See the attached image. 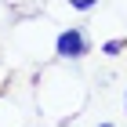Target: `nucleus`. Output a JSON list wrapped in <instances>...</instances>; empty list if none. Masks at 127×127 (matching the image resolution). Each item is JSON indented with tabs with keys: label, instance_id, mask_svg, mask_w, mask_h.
Instances as JSON below:
<instances>
[{
	"label": "nucleus",
	"instance_id": "1",
	"mask_svg": "<svg viewBox=\"0 0 127 127\" xmlns=\"http://www.w3.org/2000/svg\"><path fill=\"white\" fill-rule=\"evenodd\" d=\"M58 55H65V58H80V55H87V40H84V33L80 29H69L58 36Z\"/></svg>",
	"mask_w": 127,
	"mask_h": 127
},
{
	"label": "nucleus",
	"instance_id": "2",
	"mask_svg": "<svg viewBox=\"0 0 127 127\" xmlns=\"http://www.w3.org/2000/svg\"><path fill=\"white\" fill-rule=\"evenodd\" d=\"M98 0H73V7H80V11H87V7H95Z\"/></svg>",
	"mask_w": 127,
	"mask_h": 127
},
{
	"label": "nucleus",
	"instance_id": "3",
	"mask_svg": "<svg viewBox=\"0 0 127 127\" xmlns=\"http://www.w3.org/2000/svg\"><path fill=\"white\" fill-rule=\"evenodd\" d=\"M105 127H113V124H105Z\"/></svg>",
	"mask_w": 127,
	"mask_h": 127
}]
</instances>
